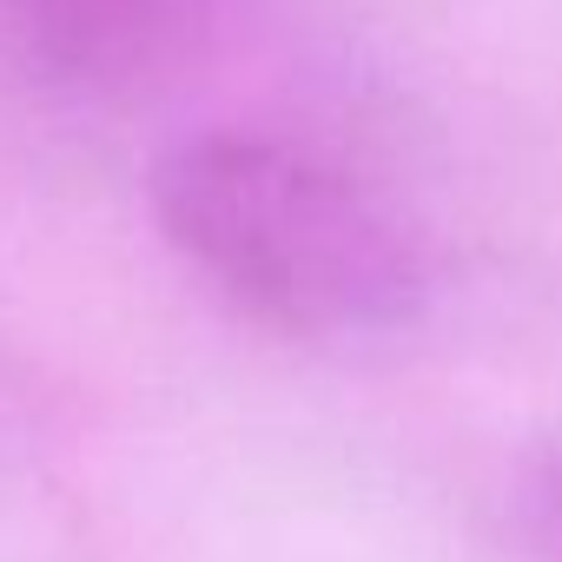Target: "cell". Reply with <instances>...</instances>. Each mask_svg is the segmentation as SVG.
Listing matches in <instances>:
<instances>
[{
    "instance_id": "2",
    "label": "cell",
    "mask_w": 562,
    "mask_h": 562,
    "mask_svg": "<svg viewBox=\"0 0 562 562\" xmlns=\"http://www.w3.org/2000/svg\"><path fill=\"white\" fill-rule=\"evenodd\" d=\"M212 0H0V54L60 100H106L153 80L205 27Z\"/></svg>"
},
{
    "instance_id": "1",
    "label": "cell",
    "mask_w": 562,
    "mask_h": 562,
    "mask_svg": "<svg viewBox=\"0 0 562 562\" xmlns=\"http://www.w3.org/2000/svg\"><path fill=\"white\" fill-rule=\"evenodd\" d=\"M146 199L172 258L278 338L338 345L397 331L430 292V251L404 205L285 133H186L159 153Z\"/></svg>"
},
{
    "instance_id": "3",
    "label": "cell",
    "mask_w": 562,
    "mask_h": 562,
    "mask_svg": "<svg viewBox=\"0 0 562 562\" xmlns=\"http://www.w3.org/2000/svg\"><path fill=\"white\" fill-rule=\"evenodd\" d=\"M549 522H555V536H562V470H555V483H549Z\"/></svg>"
}]
</instances>
